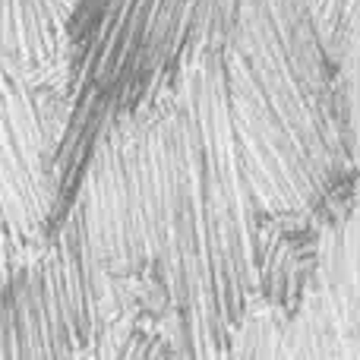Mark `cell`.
<instances>
[{
	"mask_svg": "<svg viewBox=\"0 0 360 360\" xmlns=\"http://www.w3.org/2000/svg\"><path fill=\"white\" fill-rule=\"evenodd\" d=\"M155 275L174 360H228L259 291V212L218 54L186 67L158 108Z\"/></svg>",
	"mask_w": 360,
	"mask_h": 360,
	"instance_id": "cell-1",
	"label": "cell"
},
{
	"mask_svg": "<svg viewBox=\"0 0 360 360\" xmlns=\"http://www.w3.org/2000/svg\"><path fill=\"white\" fill-rule=\"evenodd\" d=\"M218 57L262 212H313L354 165L342 73L313 0H231Z\"/></svg>",
	"mask_w": 360,
	"mask_h": 360,
	"instance_id": "cell-2",
	"label": "cell"
},
{
	"mask_svg": "<svg viewBox=\"0 0 360 360\" xmlns=\"http://www.w3.org/2000/svg\"><path fill=\"white\" fill-rule=\"evenodd\" d=\"M231 0H76L70 16L67 114L54 165L51 231L76 209L95 152L146 114L190 63L218 54Z\"/></svg>",
	"mask_w": 360,
	"mask_h": 360,
	"instance_id": "cell-3",
	"label": "cell"
},
{
	"mask_svg": "<svg viewBox=\"0 0 360 360\" xmlns=\"http://www.w3.org/2000/svg\"><path fill=\"white\" fill-rule=\"evenodd\" d=\"M158 190V114L152 120L139 114L101 143L76 202L95 253L124 291L139 272H155L162 212Z\"/></svg>",
	"mask_w": 360,
	"mask_h": 360,
	"instance_id": "cell-4",
	"label": "cell"
},
{
	"mask_svg": "<svg viewBox=\"0 0 360 360\" xmlns=\"http://www.w3.org/2000/svg\"><path fill=\"white\" fill-rule=\"evenodd\" d=\"M57 143L22 79L4 73V221L6 237L35 240L54 218Z\"/></svg>",
	"mask_w": 360,
	"mask_h": 360,
	"instance_id": "cell-5",
	"label": "cell"
},
{
	"mask_svg": "<svg viewBox=\"0 0 360 360\" xmlns=\"http://www.w3.org/2000/svg\"><path fill=\"white\" fill-rule=\"evenodd\" d=\"M70 0H4V73L29 86L32 73L60 63L70 76Z\"/></svg>",
	"mask_w": 360,
	"mask_h": 360,
	"instance_id": "cell-6",
	"label": "cell"
},
{
	"mask_svg": "<svg viewBox=\"0 0 360 360\" xmlns=\"http://www.w3.org/2000/svg\"><path fill=\"white\" fill-rule=\"evenodd\" d=\"M351 357L360 360V196L326 228L316 250V281Z\"/></svg>",
	"mask_w": 360,
	"mask_h": 360,
	"instance_id": "cell-7",
	"label": "cell"
},
{
	"mask_svg": "<svg viewBox=\"0 0 360 360\" xmlns=\"http://www.w3.org/2000/svg\"><path fill=\"white\" fill-rule=\"evenodd\" d=\"M228 360H288L285 351V319L269 307L250 310L243 326L231 342Z\"/></svg>",
	"mask_w": 360,
	"mask_h": 360,
	"instance_id": "cell-8",
	"label": "cell"
},
{
	"mask_svg": "<svg viewBox=\"0 0 360 360\" xmlns=\"http://www.w3.org/2000/svg\"><path fill=\"white\" fill-rule=\"evenodd\" d=\"M338 73H342V98H345V120H348L351 158L360 171V22L351 32L342 57H338Z\"/></svg>",
	"mask_w": 360,
	"mask_h": 360,
	"instance_id": "cell-9",
	"label": "cell"
},
{
	"mask_svg": "<svg viewBox=\"0 0 360 360\" xmlns=\"http://www.w3.org/2000/svg\"><path fill=\"white\" fill-rule=\"evenodd\" d=\"M313 10H316L326 44H329L332 57H335V63H338L351 32H354L360 22V0H313Z\"/></svg>",
	"mask_w": 360,
	"mask_h": 360,
	"instance_id": "cell-10",
	"label": "cell"
},
{
	"mask_svg": "<svg viewBox=\"0 0 360 360\" xmlns=\"http://www.w3.org/2000/svg\"><path fill=\"white\" fill-rule=\"evenodd\" d=\"M111 360H174L168 338L146 329H133Z\"/></svg>",
	"mask_w": 360,
	"mask_h": 360,
	"instance_id": "cell-11",
	"label": "cell"
},
{
	"mask_svg": "<svg viewBox=\"0 0 360 360\" xmlns=\"http://www.w3.org/2000/svg\"><path fill=\"white\" fill-rule=\"evenodd\" d=\"M70 6H76V0H70Z\"/></svg>",
	"mask_w": 360,
	"mask_h": 360,
	"instance_id": "cell-12",
	"label": "cell"
}]
</instances>
